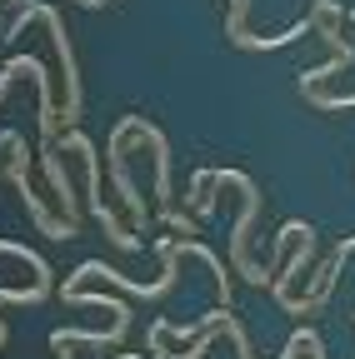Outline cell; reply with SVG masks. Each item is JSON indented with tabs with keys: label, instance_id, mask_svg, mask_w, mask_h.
Here are the masks:
<instances>
[{
	"label": "cell",
	"instance_id": "cell-1",
	"mask_svg": "<svg viewBox=\"0 0 355 359\" xmlns=\"http://www.w3.org/2000/svg\"><path fill=\"white\" fill-rule=\"evenodd\" d=\"M11 180H15V190L25 195V210H30V219L40 224V235H51V240H70V235H75V224H70V219H51V215H46V205H40V195L30 190V155H25V150L15 155Z\"/></svg>",
	"mask_w": 355,
	"mask_h": 359
}]
</instances>
